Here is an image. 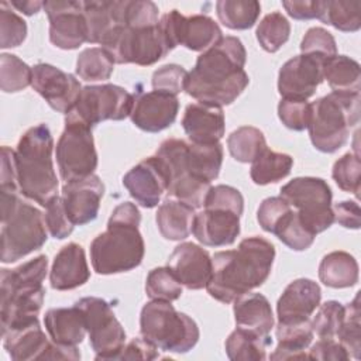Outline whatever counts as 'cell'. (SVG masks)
I'll return each mask as SVG.
<instances>
[{
  "label": "cell",
  "mask_w": 361,
  "mask_h": 361,
  "mask_svg": "<svg viewBox=\"0 0 361 361\" xmlns=\"http://www.w3.org/2000/svg\"><path fill=\"white\" fill-rule=\"evenodd\" d=\"M247 52L237 37H223L216 45L200 54L195 68L188 72L183 90L200 103L231 104L248 86L244 71Z\"/></svg>",
  "instance_id": "6da1fadb"
},
{
  "label": "cell",
  "mask_w": 361,
  "mask_h": 361,
  "mask_svg": "<svg viewBox=\"0 0 361 361\" xmlns=\"http://www.w3.org/2000/svg\"><path fill=\"white\" fill-rule=\"evenodd\" d=\"M275 259V247L265 238H244L237 250L219 251L212 257V276L207 293L221 303L261 286L269 276Z\"/></svg>",
  "instance_id": "7a4b0ae2"
},
{
  "label": "cell",
  "mask_w": 361,
  "mask_h": 361,
  "mask_svg": "<svg viewBox=\"0 0 361 361\" xmlns=\"http://www.w3.org/2000/svg\"><path fill=\"white\" fill-rule=\"evenodd\" d=\"M141 213L131 202L120 203L100 233L90 244V261L100 275L121 274L137 268L144 258L145 244L140 233Z\"/></svg>",
  "instance_id": "3957f363"
},
{
  "label": "cell",
  "mask_w": 361,
  "mask_h": 361,
  "mask_svg": "<svg viewBox=\"0 0 361 361\" xmlns=\"http://www.w3.org/2000/svg\"><path fill=\"white\" fill-rule=\"evenodd\" d=\"M52 149L54 138L47 124L28 128L14 149L18 190L42 207L58 196Z\"/></svg>",
  "instance_id": "277c9868"
},
{
  "label": "cell",
  "mask_w": 361,
  "mask_h": 361,
  "mask_svg": "<svg viewBox=\"0 0 361 361\" xmlns=\"http://www.w3.org/2000/svg\"><path fill=\"white\" fill-rule=\"evenodd\" d=\"M48 271V258L38 255L13 269L0 274L1 334L7 330L38 319L44 303L42 281Z\"/></svg>",
  "instance_id": "5b68a950"
},
{
  "label": "cell",
  "mask_w": 361,
  "mask_h": 361,
  "mask_svg": "<svg viewBox=\"0 0 361 361\" xmlns=\"http://www.w3.org/2000/svg\"><path fill=\"white\" fill-rule=\"evenodd\" d=\"M20 190L1 188V254L4 264L16 262L39 250L47 241L44 214L18 196Z\"/></svg>",
  "instance_id": "8992f818"
},
{
  "label": "cell",
  "mask_w": 361,
  "mask_h": 361,
  "mask_svg": "<svg viewBox=\"0 0 361 361\" xmlns=\"http://www.w3.org/2000/svg\"><path fill=\"white\" fill-rule=\"evenodd\" d=\"M310 104L307 130L313 147L326 154L338 151L360 120V93L331 92Z\"/></svg>",
  "instance_id": "52a82bcc"
},
{
  "label": "cell",
  "mask_w": 361,
  "mask_h": 361,
  "mask_svg": "<svg viewBox=\"0 0 361 361\" xmlns=\"http://www.w3.org/2000/svg\"><path fill=\"white\" fill-rule=\"evenodd\" d=\"M140 333L157 348L178 354L190 351L200 336L196 322L166 300H151L142 306Z\"/></svg>",
  "instance_id": "ba28073f"
},
{
  "label": "cell",
  "mask_w": 361,
  "mask_h": 361,
  "mask_svg": "<svg viewBox=\"0 0 361 361\" xmlns=\"http://www.w3.org/2000/svg\"><path fill=\"white\" fill-rule=\"evenodd\" d=\"M102 48L113 58L114 63H135L140 66L154 65L172 51L157 25L113 28L100 42Z\"/></svg>",
  "instance_id": "9c48e42d"
},
{
  "label": "cell",
  "mask_w": 361,
  "mask_h": 361,
  "mask_svg": "<svg viewBox=\"0 0 361 361\" xmlns=\"http://www.w3.org/2000/svg\"><path fill=\"white\" fill-rule=\"evenodd\" d=\"M281 197L296 209L303 226L314 235L334 223L331 189L322 178H295L281 188Z\"/></svg>",
  "instance_id": "30bf717a"
},
{
  "label": "cell",
  "mask_w": 361,
  "mask_h": 361,
  "mask_svg": "<svg viewBox=\"0 0 361 361\" xmlns=\"http://www.w3.org/2000/svg\"><path fill=\"white\" fill-rule=\"evenodd\" d=\"M59 175L65 183L93 175L97 168V152L92 127L65 117V128L55 148Z\"/></svg>",
  "instance_id": "8fae6325"
},
{
  "label": "cell",
  "mask_w": 361,
  "mask_h": 361,
  "mask_svg": "<svg viewBox=\"0 0 361 361\" xmlns=\"http://www.w3.org/2000/svg\"><path fill=\"white\" fill-rule=\"evenodd\" d=\"M133 106L134 96L124 87L111 83L90 85L82 87L76 103L65 117L93 127L106 120H124L131 114Z\"/></svg>",
  "instance_id": "7c38bea8"
},
{
  "label": "cell",
  "mask_w": 361,
  "mask_h": 361,
  "mask_svg": "<svg viewBox=\"0 0 361 361\" xmlns=\"http://www.w3.org/2000/svg\"><path fill=\"white\" fill-rule=\"evenodd\" d=\"M85 316L90 345L96 360H113L126 344V331L110 305L96 296H86L75 303Z\"/></svg>",
  "instance_id": "4fadbf2b"
},
{
  "label": "cell",
  "mask_w": 361,
  "mask_h": 361,
  "mask_svg": "<svg viewBox=\"0 0 361 361\" xmlns=\"http://www.w3.org/2000/svg\"><path fill=\"white\" fill-rule=\"evenodd\" d=\"M186 141L180 138H168L161 142L157 154L165 164L168 171L166 193L193 209L203 206L206 195L212 188L210 183L196 179L185 161Z\"/></svg>",
  "instance_id": "5bb4252c"
},
{
  "label": "cell",
  "mask_w": 361,
  "mask_h": 361,
  "mask_svg": "<svg viewBox=\"0 0 361 361\" xmlns=\"http://www.w3.org/2000/svg\"><path fill=\"white\" fill-rule=\"evenodd\" d=\"M4 350L14 361L31 360H72L80 358L76 347L61 345L49 341L42 331L38 319L16 326L1 334Z\"/></svg>",
  "instance_id": "9a60e30c"
},
{
  "label": "cell",
  "mask_w": 361,
  "mask_h": 361,
  "mask_svg": "<svg viewBox=\"0 0 361 361\" xmlns=\"http://www.w3.org/2000/svg\"><path fill=\"white\" fill-rule=\"evenodd\" d=\"M159 27L171 49L183 45L190 51L204 52L223 38L217 23L203 14L186 17L178 10H171L161 17Z\"/></svg>",
  "instance_id": "2e32d148"
},
{
  "label": "cell",
  "mask_w": 361,
  "mask_h": 361,
  "mask_svg": "<svg viewBox=\"0 0 361 361\" xmlns=\"http://www.w3.org/2000/svg\"><path fill=\"white\" fill-rule=\"evenodd\" d=\"M49 20V41L61 49H76L87 42V24L83 1L51 0L44 1Z\"/></svg>",
  "instance_id": "e0dca14e"
},
{
  "label": "cell",
  "mask_w": 361,
  "mask_h": 361,
  "mask_svg": "<svg viewBox=\"0 0 361 361\" xmlns=\"http://www.w3.org/2000/svg\"><path fill=\"white\" fill-rule=\"evenodd\" d=\"M326 61L313 55L300 54L286 61L279 69L278 92L283 99L307 100L323 82Z\"/></svg>",
  "instance_id": "ac0fdd59"
},
{
  "label": "cell",
  "mask_w": 361,
  "mask_h": 361,
  "mask_svg": "<svg viewBox=\"0 0 361 361\" xmlns=\"http://www.w3.org/2000/svg\"><path fill=\"white\" fill-rule=\"evenodd\" d=\"M31 86L54 110L63 114L73 107L82 90L79 80L73 75L49 63L32 66Z\"/></svg>",
  "instance_id": "d6986e66"
},
{
  "label": "cell",
  "mask_w": 361,
  "mask_h": 361,
  "mask_svg": "<svg viewBox=\"0 0 361 361\" xmlns=\"http://www.w3.org/2000/svg\"><path fill=\"white\" fill-rule=\"evenodd\" d=\"M123 185L140 206L152 209L168 189L166 166L158 155L148 157L123 176Z\"/></svg>",
  "instance_id": "ffe728a7"
},
{
  "label": "cell",
  "mask_w": 361,
  "mask_h": 361,
  "mask_svg": "<svg viewBox=\"0 0 361 361\" xmlns=\"http://www.w3.org/2000/svg\"><path fill=\"white\" fill-rule=\"evenodd\" d=\"M178 111L179 100L176 96L151 90L134 97V106L130 117L133 124L140 130L147 133H159L173 124Z\"/></svg>",
  "instance_id": "44dd1931"
},
{
  "label": "cell",
  "mask_w": 361,
  "mask_h": 361,
  "mask_svg": "<svg viewBox=\"0 0 361 361\" xmlns=\"http://www.w3.org/2000/svg\"><path fill=\"white\" fill-rule=\"evenodd\" d=\"M104 185L97 175L68 182L62 186V200L65 210L75 226H83L97 217Z\"/></svg>",
  "instance_id": "7402d4cb"
},
{
  "label": "cell",
  "mask_w": 361,
  "mask_h": 361,
  "mask_svg": "<svg viewBox=\"0 0 361 361\" xmlns=\"http://www.w3.org/2000/svg\"><path fill=\"white\" fill-rule=\"evenodd\" d=\"M166 267L188 289L206 288L212 276V257L197 244L180 243L168 258Z\"/></svg>",
  "instance_id": "603a6c76"
},
{
  "label": "cell",
  "mask_w": 361,
  "mask_h": 361,
  "mask_svg": "<svg viewBox=\"0 0 361 361\" xmlns=\"http://www.w3.org/2000/svg\"><path fill=\"white\" fill-rule=\"evenodd\" d=\"M240 217L231 210L204 207L195 216L192 233L203 245H230L240 234Z\"/></svg>",
  "instance_id": "cb8c5ba5"
},
{
  "label": "cell",
  "mask_w": 361,
  "mask_h": 361,
  "mask_svg": "<svg viewBox=\"0 0 361 361\" xmlns=\"http://www.w3.org/2000/svg\"><path fill=\"white\" fill-rule=\"evenodd\" d=\"M320 286L307 278H299L290 282L276 303L278 322L309 320L320 305Z\"/></svg>",
  "instance_id": "d4e9b609"
},
{
  "label": "cell",
  "mask_w": 361,
  "mask_h": 361,
  "mask_svg": "<svg viewBox=\"0 0 361 361\" xmlns=\"http://www.w3.org/2000/svg\"><path fill=\"white\" fill-rule=\"evenodd\" d=\"M182 127L189 141L197 144L220 142L226 130L223 109L206 103H190L186 106Z\"/></svg>",
  "instance_id": "484cf974"
},
{
  "label": "cell",
  "mask_w": 361,
  "mask_h": 361,
  "mask_svg": "<svg viewBox=\"0 0 361 361\" xmlns=\"http://www.w3.org/2000/svg\"><path fill=\"white\" fill-rule=\"evenodd\" d=\"M89 278L90 271L85 250L76 243L63 245L55 255L49 272V282L52 289L71 290L86 283Z\"/></svg>",
  "instance_id": "4316f807"
},
{
  "label": "cell",
  "mask_w": 361,
  "mask_h": 361,
  "mask_svg": "<svg viewBox=\"0 0 361 361\" xmlns=\"http://www.w3.org/2000/svg\"><path fill=\"white\" fill-rule=\"evenodd\" d=\"M234 320L238 329L250 331L262 338H271L274 313L269 300L261 293H244L234 300Z\"/></svg>",
  "instance_id": "83f0119b"
},
{
  "label": "cell",
  "mask_w": 361,
  "mask_h": 361,
  "mask_svg": "<svg viewBox=\"0 0 361 361\" xmlns=\"http://www.w3.org/2000/svg\"><path fill=\"white\" fill-rule=\"evenodd\" d=\"M44 323L51 340L61 345L76 347L87 333L83 312L76 305L47 310Z\"/></svg>",
  "instance_id": "f1b7e54d"
},
{
  "label": "cell",
  "mask_w": 361,
  "mask_h": 361,
  "mask_svg": "<svg viewBox=\"0 0 361 361\" xmlns=\"http://www.w3.org/2000/svg\"><path fill=\"white\" fill-rule=\"evenodd\" d=\"M126 0L83 1V14L87 24V42L100 44L116 27L124 25Z\"/></svg>",
  "instance_id": "f546056e"
},
{
  "label": "cell",
  "mask_w": 361,
  "mask_h": 361,
  "mask_svg": "<svg viewBox=\"0 0 361 361\" xmlns=\"http://www.w3.org/2000/svg\"><path fill=\"white\" fill-rule=\"evenodd\" d=\"M195 209L176 199H165L155 214L161 235L166 240L180 241L189 237L195 220Z\"/></svg>",
  "instance_id": "4dcf8cb0"
},
{
  "label": "cell",
  "mask_w": 361,
  "mask_h": 361,
  "mask_svg": "<svg viewBox=\"0 0 361 361\" xmlns=\"http://www.w3.org/2000/svg\"><path fill=\"white\" fill-rule=\"evenodd\" d=\"M278 345L269 355L271 360H290V358H307L305 350L313 340V329L309 320L302 322H278L276 324Z\"/></svg>",
  "instance_id": "1f68e13d"
},
{
  "label": "cell",
  "mask_w": 361,
  "mask_h": 361,
  "mask_svg": "<svg viewBox=\"0 0 361 361\" xmlns=\"http://www.w3.org/2000/svg\"><path fill=\"white\" fill-rule=\"evenodd\" d=\"M185 161L190 173L203 182L214 180L223 164V147L220 142L197 144L186 141Z\"/></svg>",
  "instance_id": "d6a6232c"
},
{
  "label": "cell",
  "mask_w": 361,
  "mask_h": 361,
  "mask_svg": "<svg viewBox=\"0 0 361 361\" xmlns=\"http://www.w3.org/2000/svg\"><path fill=\"white\" fill-rule=\"evenodd\" d=\"M319 278L329 288H351L358 282V264L345 251H331L320 261Z\"/></svg>",
  "instance_id": "836d02e7"
},
{
  "label": "cell",
  "mask_w": 361,
  "mask_h": 361,
  "mask_svg": "<svg viewBox=\"0 0 361 361\" xmlns=\"http://www.w3.org/2000/svg\"><path fill=\"white\" fill-rule=\"evenodd\" d=\"M327 80L333 92L360 93L361 68L350 56L336 55L323 65V80Z\"/></svg>",
  "instance_id": "e575fe53"
},
{
  "label": "cell",
  "mask_w": 361,
  "mask_h": 361,
  "mask_svg": "<svg viewBox=\"0 0 361 361\" xmlns=\"http://www.w3.org/2000/svg\"><path fill=\"white\" fill-rule=\"evenodd\" d=\"M251 164L250 175L252 182L257 185H268L278 182L290 173L293 158L288 154L265 148Z\"/></svg>",
  "instance_id": "d590c367"
},
{
  "label": "cell",
  "mask_w": 361,
  "mask_h": 361,
  "mask_svg": "<svg viewBox=\"0 0 361 361\" xmlns=\"http://www.w3.org/2000/svg\"><path fill=\"white\" fill-rule=\"evenodd\" d=\"M220 23L230 30L251 28L261 13V4L255 0H220L216 3Z\"/></svg>",
  "instance_id": "8d00e7d4"
},
{
  "label": "cell",
  "mask_w": 361,
  "mask_h": 361,
  "mask_svg": "<svg viewBox=\"0 0 361 361\" xmlns=\"http://www.w3.org/2000/svg\"><path fill=\"white\" fill-rule=\"evenodd\" d=\"M271 338H262L243 329H235L226 340V354L233 361H262Z\"/></svg>",
  "instance_id": "74e56055"
},
{
  "label": "cell",
  "mask_w": 361,
  "mask_h": 361,
  "mask_svg": "<svg viewBox=\"0 0 361 361\" xmlns=\"http://www.w3.org/2000/svg\"><path fill=\"white\" fill-rule=\"evenodd\" d=\"M231 157L238 162H252L265 148V137L259 128L243 126L234 130L227 138Z\"/></svg>",
  "instance_id": "f35d334b"
},
{
  "label": "cell",
  "mask_w": 361,
  "mask_h": 361,
  "mask_svg": "<svg viewBox=\"0 0 361 361\" xmlns=\"http://www.w3.org/2000/svg\"><path fill=\"white\" fill-rule=\"evenodd\" d=\"M319 20L344 32L358 31L361 27V3L333 0L323 1Z\"/></svg>",
  "instance_id": "ab89813d"
},
{
  "label": "cell",
  "mask_w": 361,
  "mask_h": 361,
  "mask_svg": "<svg viewBox=\"0 0 361 361\" xmlns=\"http://www.w3.org/2000/svg\"><path fill=\"white\" fill-rule=\"evenodd\" d=\"M113 69L114 61L102 47L86 48L76 59V75L86 82L107 80Z\"/></svg>",
  "instance_id": "60d3db41"
},
{
  "label": "cell",
  "mask_w": 361,
  "mask_h": 361,
  "mask_svg": "<svg viewBox=\"0 0 361 361\" xmlns=\"http://www.w3.org/2000/svg\"><path fill=\"white\" fill-rule=\"evenodd\" d=\"M257 39L267 52H276L289 39L290 24L279 11L267 14L257 27Z\"/></svg>",
  "instance_id": "b9f144b4"
},
{
  "label": "cell",
  "mask_w": 361,
  "mask_h": 361,
  "mask_svg": "<svg viewBox=\"0 0 361 361\" xmlns=\"http://www.w3.org/2000/svg\"><path fill=\"white\" fill-rule=\"evenodd\" d=\"M32 68L13 54L0 55V87L6 93L24 90L31 85Z\"/></svg>",
  "instance_id": "7bdbcfd3"
},
{
  "label": "cell",
  "mask_w": 361,
  "mask_h": 361,
  "mask_svg": "<svg viewBox=\"0 0 361 361\" xmlns=\"http://www.w3.org/2000/svg\"><path fill=\"white\" fill-rule=\"evenodd\" d=\"M274 234L293 251L307 250L313 244L316 237L310 230L303 226L298 216V212H293L292 209L282 217Z\"/></svg>",
  "instance_id": "ee69618b"
},
{
  "label": "cell",
  "mask_w": 361,
  "mask_h": 361,
  "mask_svg": "<svg viewBox=\"0 0 361 361\" xmlns=\"http://www.w3.org/2000/svg\"><path fill=\"white\" fill-rule=\"evenodd\" d=\"M338 341L348 351L350 357L360 358L361 351V323H360V292L353 302L344 306V319L336 334Z\"/></svg>",
  "instance_id": "f6af8a7d"
},
{
  "label": "cell",
  "mask_w": 361,
  "mask_h": 361,
  "mask_svg": "<svg viewBox=\"0 0 361 361\" xmlns=\"http://www.w3.org/2000/svg\"><path fill=\"white\" fill-rule=\"evenodd\" d=\"M145 292L152 300L172 302L180 298L182 283L168 267L154 268L145 279Z\"/></svg>",
  "instance_id": "bcb514c9"
},
{
  "label": "cell",
  "mask_w": 361,
  "mask_h": 361,
  "mask_svg": "<svg viewBox=\"0 0 361 361\" xmlns=\"http://www.w3.org/2000/svg\"><path fill=\"white\" fill-rule=\"evenodd\" d=\"M344 319V306L337 300H327L317 306V312L310 320L313 333L320 338H334Z\"/></svg>",
  "instance_id": "7dc6e473"
},
{
  "label": "cell",
  "mask_w": 361,
  "mask_h": 361,
  "mask_svg": "<svg viewBox=\"0 0 361 361\" xmlns=\"http://www.w3.org/2000/svg\"><path fill=\"white\" fill-rule=\"evenodd\" d=\"M360 173L361 162L358 154L347 152L338 158L331 171V176L336 180L337 186L348 193H353L358 197L360 195Z\"/></svg>",
  "instance_id": "c3c4849f"
},
{
  "label": "cell",
  "mask_w": 361,
  "mask_h": 361,
  "mask_svg": "<svg viewBox=\"0 0 361 361\" xmlns=\"http://www.w3.org/2000/svg\"><path fill=\"white\" fill-rule=\"evenodd\" d=\"M8 3L0 4V48H14L24 42L27 37L25 21L8 8Z\"/></svg>",
  "instance_id": "681fc988"
},
{
  "label": "cell",
  "mask_w": 361,
  "mask_h": 361,
  "mask_svg": "<svg viewBox=\"0 0 361 361\" xmlns=\"http://www.w3.org/2000/svg\"><path fill=\"white\" fill-rule=\"evenodd\" d=\"M300 51L305 55H313L327 61L337 55L334 37L322 27H312L306 31L300 42Z\"/></svg>",
  "instance_id": "f907efd6"
},
{
  "label": "cell",
  "mask_w": 361,
  "mask_h": 361,
  "mask_svg": "<svg viewBox=\"0 0 361 361\" xmlns=\"http://www.w3.org/2000/svg\"><path fill=\"white\" fill-rule=\"evenodd\" d=\"M312 104L307 100L281 99L278 104V116L282 124L295 131H303L309 126Z\"/></svg>",
  "instance_id": "816d5d0a"
},
{
  "label": "cell",
  "mask_w": 361,
  "mask_h": 361,
  "mask_svg": "<svg viewBox=\"0 0 361 361\" xmlns=\"http://www.w3.org/2000/svg\"><path fill=\"white\" fill-rule=\"evenodd\" d=\"M44 220L47 224V230L54 238L63 240L66 238L72 231L75 224L71 221L65 206L63 200L61 196L54 197L45 207V214Z\"/></svg>",
  "instance_id": "f5cc1de1"
},
{
  "label": "cell",
  "mask_w": 361,
  "mask_h": 361,
  "mask_svg": "<svg viewBox=\"0 0 361 361\" xmlns=\"http://www.w3.org/2000/svg\"><path fill=\"white\" fill-rule=\"evenodd\" d=\"M203 207L231 210L241 216L244 210V197L241 192L233 186L216 185L209 189Z\"/></svg>",
  "instance_id": "db71d44e"
},
{
  "label": "cell",
  "mask_w": 361,
  "mask_h": 361,
  "mask_svg": "<svg viewBox=\"0 0 361 361\" xmlns=\"http://www.w3.org/2000/svg\"><path fill=\"white\" fill-rule=\"evenodd\" d=\"M186 75H188V72L180 65L168 63V65L158 68L152 73L151 83H152L154 90L178 96V93H180L183 90Z\"/></svg>",
  "instance_id": "11a10c76"
},
{
  "label": "cell",
  "mask_w": 361,
  "mask_h": 361,
  "mask_svg": "<svg viewBox=\"0 0 361 361\" xmlns=\"http://www.w3.org/2000/svg\"><path fill=\"white\" fill-rule=\"evenodd\" d=\"M292 209V206L282 199L281 196H272V197H267L261 202L258 212H257V220L259 223V226L274 234L276 226L279 224V221L282 220V217Z\"/></svg>",
  "instance_id": "9f6ffc18"
},
{
  "label": "cell",
  "mask_w": 361,
  "mask_h": 361,
  "mask_svg": "<svg viewBox=\"0 0 361 361\" xmlns=\"http://www.w3.org/2000/svg\"><path fill=\"white\" fill-rule=\"evenodd\" d=\"M307 358L322 361H345L350 358V354L340 341H336L334 338H320L310 347Z\"/></svg>",
  "instance_id": "6f0895ef"
},
{
  "label": "cell",
  "mask_w": 361,
  "mask_h": 361,
  "mask_svg": "<svg viewBox=\"0 0 361 361\" xmlns=\"http://www.w3.org/2000/svg\"><path fill=\"white\" fill-rule=\"evenodd\" d=\"M158 357L157 347L144 337H135L114 355L113 360H155Z\"/></svg>",
  "instance_id": "680465c9"
},
{
  "label": "cell",
  "mask_w": 361,
  "mask_h": 361,
  "mask_svg": "<svg viewBox=\"0 0 361 361\" xmlns=\"http://www.w3.org/2000/svg\"><path fill=\"white\" fill-rule=\"evenodd\" d=\"M334 221L345 228L357 230L361 226V209L357 202L344 200L333 206Z\"/></svg>",
  "instance_id": "91938a15"
},
{
  "label": "cell",
  "mask_w": 361,
  "mask_h": 361,
  "mask_svg": "<svg viewBox=\"0 0 361 361\" xmlns=\"http://www.w3.org/2000/svg\"><path fill=\"white\" fill-rule=\"evenodd\" d=\"M323 1H309V0H290L282 1L286 13L295 20H312L320 18Z\"/></svg>",
  "instance_id": "94428289"
},
{
  "label": "cell",
  "mask_w": 361,
  "mask_h": 361,
  "mask_svg": "<svg viewBox=\"0 0 361 361\" xmlns=\"http://www.w3.org/2000/svg\"><path fill=\"white\" fill-rule=\"evenodd\" d=\"M0 180L3 189H14L18 190L17 183V172H16V161H14V151L8 147L1 148V171H0Z\"/></svg>",
  "instance_id": "6125c7cd"
},
{
  "label": "cell",
  "mask_w": 361,
  "mask_h": 361,
  "mask_svg": "<svg viewBox=\"0 0 361 361\" xmlns=\"http://www.w3.org/2000/svg\"><path fill=\"white\" fill-rule=\"evenodd\" d=\"M10 6L17 8L21 13H24L25 16H32V14L38 13L44 7V1H18V0H11Z\"/></svg>",
  "instance_id": "be15d7a7"
}]
</instances>
